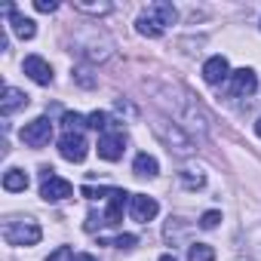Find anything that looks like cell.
Returning a JSON list of instances; mask_svg holds the SVG:
<instances>
[{"instance_id": "obj_5", "label": "cell", "mask_w": 261, "mask_h": 261, "mask_svg": "<svg viewBox=\"0 0 261 261\" xmlns=\"http://www.w3.org/2000/svg\"><path fill=\"white\" fill-rule=\"evenodd\" d=\"M22 142L28 145V148H43V145H49V139H53V120L49 117H37V120H31V123H25L22 126Z\"/></svg>"}, {"instance_id": "obj_30", "label": "cell", "mask_w": 261, "mask_h": 261, "mask_svg": "<svg viewBox=\"0 0 261 261\" xmlns=\"http://www.w3.org/2000/svg\"><path fill=\"white\" fill-rule=\"evenodd\" d=\"M160 261H175V255H160Z\"/></svg>"}, {"instance_id": "obj_21", "label": "cell", "mask_w": 261, "mask_h": 261, "mask_svg": "<svg viewBox=\"0 0 261 261\" xmlns=\"http://www.w3.org/2000/svg\"><path fill=\"white\" fill-rule=\"evenodd\" d=\"M86 123H89L92 129H101V133L111 126V120H108V114H105V111H92V114L86 117Z\"/></svg>"}, {"instance_id": "obj_24", "label": "cell", "mask_w": 261, "mask_h": 261, "mask_svg": "<svg viewBox=\"0 0 261 261\" xmlns=\"http://www.w3.org/2000/svg\"><path fill=\"white\" fill-rule=\"evenodd\" d=\"M136 243H139V237H136V233H120V237L114 240V246H117V249H133Z\"/></svg>"}, {"instance_id": "obj_16", "label": "cell", "mask_w": 261, "mask_h": 261, "mask_svg": "<svg viewBox=\"0 0 261 261\" xmlns=\"http://www.w3.org/2000/svg\"><path fill=\"white\" fill-rule=\"evenodd\" d=\"M4 188H7L10 194L28 191V175H25L22 169H7V175H4Z\"/></svg>"}, {"instance_id": "obj_7", "label": "cell", "mask_w": 261, "mask_h": 261, "mask_svg": "<svg viewBox=\"0 0 261 261\" xmlns=\"http://www.w3.org/2000/svg\"><path fill=\"white\" fill-rule=\"evenodd\" d=\"M157 212H160V203L154 197H148V194H133V200H129V215H133L139 224L154 221Z\"/></svg>"}, {"instance_id": "obj_13", "label": "cell", "mask_w": 261, "mask_h": 261, "mask_svg": "<svg viewBox=\"0 0 261 261\" xmlns=\"http://www.w3.org/2000/svg\"><path fill=\"white\" fill-rule=\"evenodd\" d=\"M4 13L10 16L16 37H22V40H34V34H37V25H34V19H28V16H22V13H16V7H4Z\"/></svg>"}, {"instance_id": "obj_25", "label": "cell", "mask_w": 261, "mask_h": 261, "mask_svg": "<svg viewBox=\"0 0 261 261\" xmlns=\"http://www.w3.org/2000/svg\"><path fill=\"white\" fill-rule=\"evenodd\" d=\"M101 224H105V215H101V212H89V215H86V230H89V233H92L95 227H101Z\"/></svg>"}, {"instance_id": "obj_3", "label": "cell", "mask_w": 261, "mask_h": 261, "mask_svg": "<svg viewBox=\"0 0 261 261\" xmlns=\"http://www.w3.org/2000/svg\"><path fill=\"white\" fill-rule=\"evenodd\" d=\"M40 237H43V230L31 218H25V221H7L4 224V240L10 246H37Z\"/></svg>"}, {"instance_id": "obj_6", "label": "cell", "mask_w": 261, "mask_h": 261, "mask_svg": "<svg viewBox=\"0 0 261 261\" xmlns=\"http://www.w3.org/2000/svg\"><path fill=\"white\" fill-rule=\"evenodd\" d=\"M59 154H62L65 160H71V163H83L86 154H89V145H86L83 133H65V136L59 139Z\"/></svg>"}, {"instance_id": "obj_12", "label": "cell", "mask_w": 261, "mask_h": 261, "mask_svg": "<svg viewBox=\"0 0 261 261\" xmlns=\"http://www.w3.org/2000/svg\"><path fill=\"white\" fill-rule=\"evenodd\" d=\"M258 89V77L252 68H240V71H230V92L233 95H252Z\"/></svg>"}, {"instance_id": "obj_19", "label": "cell", "mask_w": 261, "mask_h": 261, "mask_svg": "<svg viewBox=\"0 0 261 261\" xmlns=\"http://www.w3.org/2000/svg\"><path fill=\"white\" fill-rule=\"evenodd\" d=\"M74 10H80L86 16H108L111 13V4H83V0H77Z\"/></svg>"}, {"instance_id": "obj_2", "label": "cell", "mask_w": 261, "mask_h": 261, "mask_svg": "<svg viewBox=\"0 0 261 261\" xmlns=\"http://www.w3.org/2000/svg\"><path fill=\"white\" fill-rule=\"evenodd\" d=\"M154 133H157V139H160L172 154H178V157H191V154H194V142L181 133L175 123H169V120H157V123H154Z\"/></svg>"}, {"instance_id": "obj_29", "label": "cell", "mask_w": 261, "mask_h": 261, "mask_svg": "<svg viewBox=\"0 0 261 261\" xmlns=\"http://www.w3.org/2000/svg\"><path fill=\"white\" fill-rule=\"evenodd\" d=\"M255 136L261 139V117H258V123H255Z\"/></svg>"}, {"instance_id": "obj_9", "label": "cell", "mask_w": 261, "mask_h": 261, "mask_svg": "<svg viewBox=\"0 0 261 261\" xmlns=\"http://www.w3.org/2000/svg\"><path fill=\"white\" fill-rule=\"evenodd\" d=\"M105 200H108L105 224H120V221H123V209H126V203H129V200H133V194H126L123 188H111V194H108Z\"/></svg>"}, {"instance_id": "obj_10", "label": "cell", "mask_w": 261, "mask_h": 261, "mask_svg": "<svg viewBox=\"0 0 261 261\" xmlns=\"http://www.w3.org/2000/svg\"><path fill=\"white\" fill-rule=\"evenodd\" d=\"M22 68H25V74H28L34 83H40V86H49V83H53V68H49V62L40 59V56H28Z\"/></svg>"}, {"instance_id": "obj_18", "label": "cell", "mask_w": 261, "mask_h": 261, "mask_svg": "<svg viewBox=\"0 0 261 261\" xmlns=\"http://www.w3.org/2000/svg\"><path fill=\"white\" fill-rule=\"evenodd\" d=\"M178 178H181V185H185L188 191H200V188L206 185V175H203V172H194V169L178 172Z\"/></svg>"}, {"instance_id": "obj_28", "label": "cell", "mask_w": 261, "mask_h": 261, "mask_svg": "<svg viewBox=\"0 0 261 261\" xmlns=\"http://www.w3.org/2000/svg\"><path fill=\"white\" fill-rule=\"evenodd\" d=\"M74 261H98V258H95V255H89V252H83V255H77Z\"/></svg>"}, {"instance_id": "obj_27", "label": "cell", "mask_w": 261, "mask_h": 261, "mask_svg": "<svg viewBox=\"0 0 261 261\" xmlns=\"http://www.w3.org/2000/svg\"><path fill=\"white\" fill-rule=\"evenodd\" d=\"M86 74H89V71H74V80H77L80 86H86V89H92V86H95V80H92V77H86Z\"/></svg>"}, {"instance_id": "obj_8", "label": "cell", "mask_w": 261, "mask_h": 261, "mask_svg": "<svg viewBox=\"0 0 261 261\" xmlns=\"http://www.w3.org/2000/svg\"><path fill=\"white\" fill-rule=\"evenodd\" d=\"M126 151V136L123 133H101L98 136V157L108 163H117Z\"/></svg>"}, {"instance_id": "obj_14", "label": "cell", "mask_w": 261, "mask_h": 261, "mask_svg": "<svg viewBox=\"0 0 261 261\" xmlns=\"http://www.w3.org/2000/svg\"><path fill=\"white\" fill-rule=\"evenodd\" d=\"M19 108H28V95H25L22 89H16V86H7V89H4V98H0V114L10 117V114H16Z\"/></svg>"}, {"instance_id": "obj_15", "label": "cell", "mask_w": 261, "mask_h": 261, "mask_svg": "<svg viewBox=\"0 0 261 261\" xmlns=\"http://www.w3.org/2000/svg\"><path fill=\"white\" fill-rule=\"evenodd\" d=\"M133 172L142 175V178H154V175L160 172V163H157V157H151V154H139L136 163H133Z\"/></svg>"}, {"instance_id": "obj_1", "label": "cell", "mask_w": 261, "mask_h": 261, "mask_svg": "<svg viewBox=\"0 0 261 261\" xmlns=\"http://www.w3.org/2000/svg\"><path fill=\"white\" fill-rule=\"evenodd\" d=\"M178 19V13H175V7L172 4H166V0H157V4H151L139 19H136V31L142 34V37H160L172 22Z\"/></svg>"}, {"instance_id": "obj_26", "label": "cell", "mask_w": 261, "mask_h": 261, "mask_svg": "<svg viewBox=\"0 0 261 261\" xmlns=\"http://www.w3.org/2000/svg\"><path fill=\"white\" fill-rule=\"evenodd\" d=\"M34 10L37 13H56L59 4H56V0H34Z\"/></svg>"}, {"instance_id": "obj_4", "label": "cell", "mask_w": 261, "mask_h": 261, "mask_svg": "<svg viewBox=\"0 0 261 261\" xmlns=\"http://www.w3.org/2000/svg\"><path fill=\"white\" fill-rule=\"evenodd\" d=\"M40 197H43L46 203H59V200L74 197V188H71V181L59 178L53 166H43V169H40Z\"/></svg>"}, {"instance_id": "obj_17", "label": "cell", "mask_w": 261, "mask_h": 261, "mask_svg": "<svg viewBox=\"0 0 261 261\" xmlns=\"http://www.w3.org/2000/svg\"><path fill=\"white\" fill-rule=\"evenodd\" d=\"M188 261H215V249L206 243H194L188 249Z\"/></svg>"}, {"instance_id": "obj_22", "label": "cell", "mask_w": 261, "mask_h": 261, "mask_svg": "<svg viewBox=\"0 0 261 261\" xmlns=\"http://www.w3.org/2000/svg\"><path fill=\"white\" fill-rule=\"evenodd\" d=\"M218 221H221V212H215V209H209V212H203V215H200V227H203V230L218 227Z\"/></svg>"}, {"instance_id": "obj_20", "label": "cell", "mask_w": 261, "mask_h": 261, "mask_svg": "<svg viewBox=\"0 0 261 261\" xmlns=\"http://www.w3.org/2000/svg\"><path fill=\"white\" fill-rule=\"evenodd\" d=\"M62 123H65V133H80L83 126H89V123H86L80 114H74V111H68V114L62 117Z\"/></svg>"}, {"instance_id": "obj_23", "label": "cell", "mask_w": 261, "mask_h": 261, "mask_svg": "<svg viewBox=\"0 0 261 261\" xmlns=\"http://www.w3.org/2000/svg\"><path fill=\"white\" fill-rule=\"evenodd\" d=\"M74 258H77V255H74V249H71V246H59L46 261H74Z\"/></svg>"}, {"instance_id": "obj_11", "label": "cell", "mask_w": 261, "mask_h": 261, "mask_svg": "<svg viewBox=\"0 0 261 261\" xmlns=\"http://www.w3.org/2000/svg\"><path fill=\"white\" fill-rule=\"evenodd\" d=\"M227 77H230V65H227L224 56H212V59L203 65V80H206L209 86H218V83H224Z\"/></svg>"}]
</instances>
